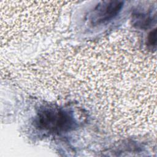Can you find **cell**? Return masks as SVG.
Masks as SVG:
<instances>
[{
  "label": "cell",
  "mask_w": 157,
  "mask_h": 157,
  "mask_svg": "<svg viewBox=\"0 0 157 157\" xmlns=\"http://www.w3.org/2000/svg\"><path fill=\"white\" fill-rule=\"evenodd\" d=\"M37 123L40 128L54 131L68 129L72 121L66 112L57 109L45 108L38 114Z\"/></svg>",
  "instance_id": "1"
},
{
  "label": "cell",
  "mask_w": 157,
  "mask_h": 157,
  "mask_svg": "<svg viewBox=\"0 0 157 157\" xmlns=\"http://www.w3.org/2000/svg\"><path fill=\"white\" fill-rule=\"evenodd\" d=\"M123 2L120 1H106L99 3L93 10L90 21L92 25L101 24L114 18L121 10Z\"/></svg>",
  "instance_id": "2"
},
{
  "label": "cell",
  "mask_w": 157,
  "mask_h": 157,
  "mask_svg": "<svg viewBox=\"0 0 157 157\" xmlns=\"http://www.w3.org/2000/svg\"><path fill=\"white\" fill-rule=\"evenodd\" d=\"M148 40L150 44H155L156 42V29H155L153 31L151 32L149 37Z\"/></svg>",
  "instance_id": "3"
}]
</instances>
